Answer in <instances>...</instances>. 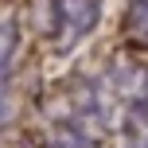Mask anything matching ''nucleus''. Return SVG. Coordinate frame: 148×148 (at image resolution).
<instances>
[{"label":"nucleus","instance_id":"nucleus-1","mask_svg":"<svg viewBox=\"0 0 148 148\" xmlns=\"http://www.w3.org/2000/svg\"><path fill=\"white\" fill-rule=\"evenodd\" d=\"M105 0H47V43L55 55H70L94 35Z\"/></svg>","mask_w":148,"mask_h":148},{"label":"nucleus","instance_id":"nucleus-2","mask_svg":"<svg viewBox=\"0 0 148 148\" xmlns=\"http://www.w3.org/2000/svg\"><path fill=\"white\" fill-rule=\"evenodd\" d=\"M101 136H105L101 125H94L90 117L74 113L62 101L51 113V125H47V148H101Z\"/></svg>","mask_w":148,"mask_h":148},{"label":"nucleus","instance_id":"nucleus-3","mask_svg":"<svg viewBox=\"0 0 148 148\" xmlns=\"http://www.w3.org/2000/svg\"><path fill=\"white\" fill-rule=\"evenodd\" d=\"M121 133H125V148H148V78L121 113Z\"/></svg>","mask_w":148,"mask_h":148},{"label":"nucleus","instance_id":"nucleus-4","mask_svg":"<svg viewBox=\"0 0 148 148\" xmlns=\"http://www.w3.org/2000/svg\"><path fill=\"white\" fill-rule=\"evenodd\" d=\"M121 35L133 47L148 51V0H129L121 12Z\"/></svg>","mask_w":148,"mask_h":148},{"label":"nucleus","instance_id":"nucleus-5","mask_svg":"<svg viewBox=\"0 0 148 148\" xmlns=\"http://www.w3.org/2000/svg\"><path fill=\"white\" fill-rule=\"evenodd\" d=\"M8 148H35L31 140H8Z\"/></svg>","mask_w":148,"mask_h":148}]
</instances>
